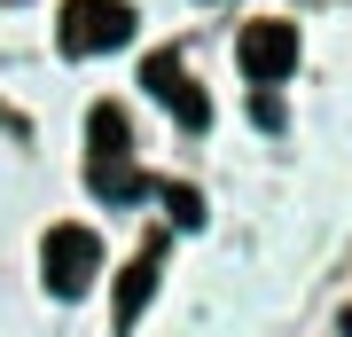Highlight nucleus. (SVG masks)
<instances>
[{
    "label": "nucleus",
    "mask_w": 352,
    "mask_h": 337,
    "mask_svg": "<svg viewBox=\"0 0 352 337\" xmlns=\"http://www.w3.org/2000/svg\"><path fill=\"white\" fill-rule=\"evenodd\" d=\"M39 275H47L55 298H87V283L102 275V243H94V227H47V243H39Z\"/></svg>",
    "instance_id": "f257e3e1"
},
{
    "label": "nucleus",
    "mask_w": 352,
    "mask_h": 337,
    "mask_svg": "<svg viewBox=\"0 0 352 337\" xmlns=\"http://www.w3.org/2000/svg\"><path fill=\"white\" fill-rule=\"evenodd\" d=\"M133 0H71L63 8V48L71 55H110V48H126L133 39Z\"/></svg>",
    "instance_id": "f03ea898"
},
{
    "label": "nucleus",
    "mask_w": 352,
    "mask_h": 337,
    "mask_svg": "<svg viewBox=\"0 0 352 337\" xmlns=\"http://www.w3.org/2000/svg\"><path fill=\"white\" fill-rule=\"evenodd\" d=\"M141 87H149L180 125H188V134H204V125H212V102H204V87L188 79V63H180V55H149V63H141Z\"/></svg>",
    "instance_id": "7ed1b4c3"
},
{
    "label": "nucleus",
    "mask_w": 352,
    "mask_h": 337,
    "mask_svg": "<svg viewBox=\"0 0 352 337\" xmlns=\"http://www.w3.org/2000/svg\"><path fill=\"white\" fill-rule=\"evenodd\" d=\"M243 71H251V87H282L289 71H298V24H274V16H258L251 32H243Z\"/></svg>",
    "instance_id": "20e7f679"
},
{
    "label": "nucleus",
    "mask_w": 352,
    "mask_h": 337,
    "mask_svg": "<svg viewBox=\"0 0 352 337\" xmlns=\"http://www.w3.org/2000/svg\"><path fill=\"white\" fill-rule=\"evenodd\" d=\"M149 290H157V243L141 251V259L118 275V329H133L141 322V306H149Z\"/></svg>",
    "instance_id": "39448f33"
},
{
    "label": "nucleus",
    "mask_w": 352,
    "mask_h": 337,
    "mask_svg": "<svg viewBox=\"0 0 352 337\" xmlns=\"http://www.w3.org/2000/svg\"><path fill=\"white\" fill-rule=\"evenodd\" d=\"M87 141H94V157H133L126 110H110V102H94V110H87Z\"/></svg>",
    "instance_id": "423d86ee"
},
{
    "label": "nucleus",
    "mask_w": 352,
    "mask_h": 337,
    "mask_svg": "<svg viewBox=\"0 0 352 337\" xmlns=\"http://www.w3.org/2000/svg\"><path fill=\"white\" fill-rule=\"evenodd\" d=\"M94 196H110V204H133L141 196V173H133V157H94Z\"/></svg>",
    "instance_id": "0eeeda50"
},
{
    "label": "nucleus",
    "mask_w": 352,
    "mask_h": 337,
    "mask_svg": "<svg viewBox=\"0 0 352 337\" xmlns=\"http://www.w3.org/2000/svg\"><path fill=\"white\" fill-rule=\"evenodd\" d=\"M164 212H173V227H204V196L196 188H164Z\"/></svg>",
    "instance_id": "6e6552de"
},
{
    "label": "nucleus",
    "mask_w": 352,
    "mask_h": 337,
    "mask_svg": "<svg viewBox=\"0 0 352 337\" xmlns=\"http://www.w3.org/2000/svg\"><path fill=\"white\" fill-rule=\"evenodd\" d=\"M251 118L266 125V134H274V125H282V94H258V102H251Z\"/></svg>",
    "instance_id": "1a4fd4ad"
},
{
    "label": "nucleus",
    "mask_w": 352,
    "mask_h": 337,
    "mask_svg": "<svg viewBox=\"0 0 352 337\" xmlns=\"http://www.w3.org/2000/svg\"><path fill=\"white\" fill-rule=\"evenodd\" d=\"M344 337H352V314H344Z\"/></svg>",
    "instance_id": "9d476101"
}]
</instances>
